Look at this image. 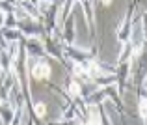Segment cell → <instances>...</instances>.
Instances as JSON below:
<instances>
[{"mask_svg":"<svg viewBox=\"0 0 147 125\" xmlns=\"http://www.w3.org/2000/svg\"><path fill=\"white\" fill-rule=\"evenodd\" d=\"M71 92H73V94H78V92H80V88H78V84H76V82L71 86Z\"/></svg>","mask_w":147,"mask_h":125,"instance_id":"3","label":"cell"},{"mask_svg":"<svg viewBox=\"0 0 147 125\" xmlns=\"http://www.w3.org/2000/svg\"><path fill=\"white\" fill-rule=\"evenodd\" d=\"M103 2H104L106 6H108V4H112V0H103Z\"/></svg>","mask_w":147,"mask_h":125,"instance_id":"4","label":"cell"},{"mask_svg":"<svg viewBox=\"0 0 147 125\" xmlns=\"http://www.w3.org/2000/svg\"><path fill=\"white\" fill-rule=\"evenodd\" d=\"M45 110H47V108H45V105H43V103H39V105H37L36 106V114H37V116H45Z\"/></svg>","mask_w":147,"mask_h":125,"instance_id":"2","label":"cell"},{"mask_svg":"<svg viewBox=\"0 0 147 125\" xmlns=\"http://www.w3.org/2000/svg\"><path fill=\"white\" fill-rule=\"evenodd\" d=\"M50 75V67H47L45 64H39L37 67H34V77L41 78V77H48Z\"/></svg>","mask_w":147,"mask_h":125,"instance_id":"1","label":"cell"}]
</instances>
